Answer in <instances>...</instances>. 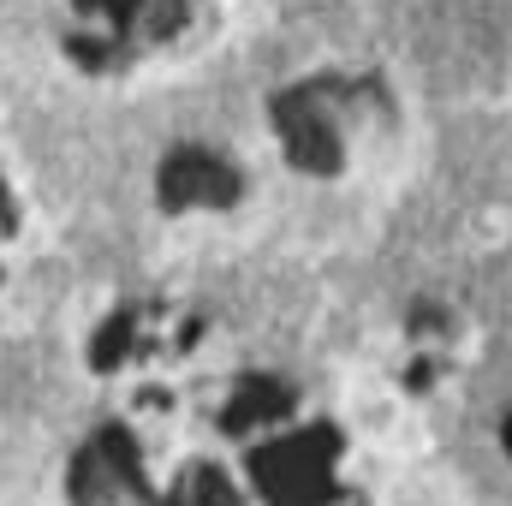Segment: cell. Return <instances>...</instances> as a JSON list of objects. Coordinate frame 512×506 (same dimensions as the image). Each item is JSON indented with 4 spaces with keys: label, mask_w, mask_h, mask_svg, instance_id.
Listing matches in <instances>:
<instances>
[{
    "label": "cell",
    "mask_w": 512,
    "mask_h": 506,
    "mask_svg": "<svg viewBox=\"0 0 512 506\" xmlns=\"http://www.w3.org/2000/svg\"><path fill=\"white\" fill-rule=\"evenodd\" d=\"M334 453H340V435L334 429H298V435H280L268 447L251 453L256 489L268 506H328L334 501Z\"/></svg>",
    "instance_id": "1"
},
{
    "label": "cell",
    "mask_w": 512,
    "mask_h": 506,
    "mask_svg": "<svg viewBox=\"0 0 512 506\" xmlns=\"http://www.w3.org/2000/svg\"><path fill=\"white\" fill-rule=\"evenodd\" d=\"M131 489H143V471H137V441L126 429H102L96 447L78 459L72 471V501L78 506H120Z\"/></svg>",
    "instance_id": "2"
},
{
    "label": "cell",
    "mask_w": 512,
    "mask_h": 506,
    "mask_svg": "<svg viewBox=\"0 0 512 506\" xmlns=\"http://www.w3.org/2000/svg\"><path fill=\"white\" fill-rule=\"evenodd\" d=\"M274 126L286 137V155L304 167V173H334L340 167V137H334V120L322 108L316 90H292L274 102Z\"/></svg>",
    "instance_id": "3"
},
{
    "label": "cell",
    "mask_w": 512,
    "mask_h": 506,
    "mask_svg": "<svg viewBox=\"0 0 512 506\" xmlns=\"http://www.w3.org/2000/svg\"><path fill=\"white\" fill-rule=\"evenodd\" d=\"M239 197V179H233V167L227 161H215L209 149H179V155H167V167H161V203L167 209H191V203H233Z\"/></svg>",
    "instance_id": "4"
},
{
    "label": "cell",
    "mask_w": 512,
    "mask_h": 506,
    "mask_svg": "<svg viewBox=\"0 0 512 506\" xmlns=\"http://www.w3.org/2000/svg\"><path fill=\"white\" fill-rule=\"evenodd\" d=\"M286 411H292V393H286L274 376H251L239 393H233V405H227V429L245 435V429H256V423H280Z\"/></svg>",
    "instance_id": "5"
},
{
    "label": "cell",
    "mask_w": 512,
    "mask_h": 506,
    "mask_svg": "<svg viewBox=\"0 0 512 506\" xmlns=\"http://www.w3.org/2000/svg\"><path fill=\"white\" fill-rule=\"evenodd\" d=\"M179 506H245V501L233 495V483H227L221 471H197V477L185 483V495H179Z\"/></svg>",
    "instance_id": "6"
},
{
    "label": "cell",
    "mask_w": 512,
    "mask_h": 506,
    "mask_svg": "<svg viewBox=\"0 0 512 506\" xmlns=\"http://www.w3.org/2000/svg\"><path fill=\"white\" fill-rule=\"evenodd\" d=\"M126 346H131V322H126V316H114V322L96 334V352H90V358H96V370L120 364V358H126Z\"/></svg>",
    "instance_id": "7"
},
{
    "label": "cell",
    "mask_w": 512,
    "mask_h": 506,
    "mask_svg": "<svg viewBox=\"0 0 512 506\" xmlns=\"http://www.w3.org/2000/svg\"><path fill=\"white\" fill-rule=\"evenodd\" d=\"M78 6H96V12H114L120 24H126L131 12H137V0H78Z\"/></svg>",
    "instance_id": "8"
},
{
    "label": "cell",
    "mask_w": 512,
    "mask_h": 506,
    "mask_svg": "<svg viewBox=\"0 0 512 506\" xmlns=\"http://www.w3.org/2000/svg\"><path fill=\"white\" fill-rule=\"evenodd\" d=\"M501 441H507V453H512V417H507V429H501Z\"/></svg>",
    "instance_id": "9"
}]
</instances>
